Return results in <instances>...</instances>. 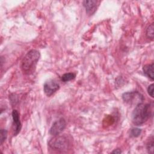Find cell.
Wrapping results in <instances>:
<instances>
[{
	"instance_id": "obj_15",
	"label": "cell",
	"mask_w": 154,
	"mask_h": 154,
	"mask_svg": "<svg viewBox=\"0 0 154 154\" xmlns=\"http://www.w3.org/2000/svg\"><path fill=\"white\" fill-rule=\"evenodd\" d=\"M147 92H148V94L152 97H153V84H150L148 87V88H147Z\"/></svg>"
},
{
	"instance_id": "obj_14",
	"label": "cell",
	"mask_w": 154,
	"mask_h": 154,
	"mask_svg": "<svg viewBox=\"0 0 154 154\" xmlns=\"http://www.w3.org/2000/svg\"><path fill=\"white\" fill-rule=\"evenodd\" d=\"M147 150L149 153H153V139L151 141V142H149L147 146Z\"/></svg>"
},
{
	"instance_id": "obj_6",
	"label": "cell",
	"mask_w": 154,
	"mask_h": 154,
	"mask_svg": "<svg viewBox=\"0 0 154 154\" xmlns=\"http://www.w3.org/2000/svg\"><path fill=\"white\" fill-rule=\"evenodd\" d=\"M66 126V120L63 118L60 119L53 123L49 130V133L53 136L58 135L65 129Z\"/></svg>"
},
{
	"instance_id": "obj_3",
	"label": "cell",
	"mask_w": 154,
	"mask_h": 154,
	"mask_svg": "<svg viewBox=\"0 0 154 154\" xmlns=\"http://www.w3.org/2000/svg\"><path fill=\"white\" fill-rule=\"evenodd\" d=\"M48 144L53 149L64 151L69 149L70 142L66 136L57 135L49 141Z\"/></svg>"
},
{
	"instance_id": "obj_5",
	"label": "cell",
	"mask_w": 154,
	"mask_h": 154,
	"mask_svg": "<svg viewBox=\"0 0 154 154\" xmlns=\"http://www.w3.org/2000/svg\"><path fill=\"white\" fill-rule=\"evenodd\" d=\"M60 88L59 84L54 79L46 81L43 85V90L45 94L48 96H51L57 91Z\"/></svg>"
},
{
	"instance_id": "obj_4",
	"label": "cell",
	"mask_w": 154,
	"mask_h": 154,
	"mask_svg": "<svg viewBox=\"0 0 154 154\" xmlns=\"http://www.w3.org/2000/svg\"><path fill=\"white\" fill-rule=\"evenodd\" d=\"M122 99L125 102L131 105H138L142 103L144 100L143 95L137 91L124 93L122 94Z\"/></svg>"
},
{
	"instance_id": "obj_16",
	"label": "cell",
	"mask_w": 154,
	"mask_h": 154,
	"mask_svg": "<svg viewBox=\"0 0 154 154\" xmlns=\"http://www.w3.org/2000/svg\"><path fill=\"white\" fill-rule=\"evenodd\" d=\"M121 152H122V151L119 149H117L112 152V153H120Z\"/></svg>"
},
{
	"instance_id": "obj_9",
	"label": "cell",
	"mask_w": 154,
	"mask_h": 154,
	"mask_svg": "<svg viewBox=\"0 0 154 154\" xmlns=\"http://www.w3.org/2000/svg\"><path fill=\"white\" fill-rule=\"evenodd\" d=\"M153 67H154V64L153 63H152L150 64L145 65L143 68L144 74L152 81L154 79Z\"/></svg>"
},
{
	"instance_id": "obj_12",
	"label": "cell",
	"mask_w": 154,
	"mask_h": 154,
	"mask_svg": "<svg viewBox=\"0 0 154 154\" xmlns=\"http://www.w3.org/2000/svg\"><path fill=\"white\" fill-rule=\"evenodd\" d=\"M7 136V131L5 129L1 130V143L2 144L3 142L5 140Z\"/></svg>"
},
{
	"instance_id": "obj_8",
	"label": "cell",
	"mask_w": 154,
	"mask_h": 154,
	"mask_svg": "<svg viewBox=\"0 0 154 154\" xmlns=\"http://www.w3.org/2000/svg\"><path fill=\"white\" fill-rule=\"evenodd\" d=\"M12 117L13 120V123L14 126V135H16L20 132L21 129V123L19 119V115L17 110L14 109L12 112Z\"/></svg>"
},
{
	"instance_id": "obj_2",
	"label": "cell",
	"mask_w": 154,
	"mask_h": 154,
	"mask_svg": "<svg viewBox=\"0 0 154 154\" xmlns=\"http://www.w3.org/2000/svg\"><path fill=\"white\" fill-rule=\"evenodd\" d=\"M40 57V54L38 51L34 49L29 51L23 57L21 63V68L23 73L30 74L34 72Z\"/></svg>"
},
{
	"instance_id": "obj_10",
	"label": "cell",
	"mask_w": 154,
	"mask_h": 154,
	"mask_svg": "<svg viewBox=\"0 0 154 154\" xmlns=\"http://www.w3.org/2000/svg\"><path fill=\"white\" fill-rule=\"evenodd\" d=\"M146 35L147 37L151 39H153V35H154V25L153 23L150 24L146 29Z\"/></svg>"
},
{
	"instance_id": "obj_7",
	"label": "cell",
	"mask_w": 154,
	"mask_h": 154,
	"mask_svg": "<svg viewBox=\"0 0 154 154\" xmlns=\"http://www.w3.org/2000/svg\"><path fill=\"white\" fill-rule=\"evenodd\" d=\"M97 3L98 2L94 0L83 1V5L86 10V13L88 15H92L94 13L97 9Z\"/></svg>"
},
{
	"instance_id": "obj_11",
	"label": "cell",
	"mask_w": 154,
	"mask_h": 154,
	"mask_svg": "<svg viewBox=\"0 0 154 154\" xmlns=\"http://www.w3.org/2000/svg\"><path fill=\"white\" fill-rule=\"evenodd\" d=\"M76 76V75L73 73H67L64 74L61 76V80L63 82H67L73 79Z\"/></svg>"
},
{
	"instance_id": "obj_13",
	"label": "cell",
	"mask_w": 154,
	"mask_h": 154,
	"mask_svg": "<svg viewBox=\"0 0 154 154\" xmlns=\"http://www.w3.org/2000/svg\"><path fill=\"white\" fill-rule=\"evenodd\" d=\"M141 132V130L140 129H138V128L132 129L131 131V135L134 137H138L140 135Z\"/></svg>"
},
{
	"instance_id": "obj_1",
	"label": "cell",
	"mask_w": 154,
	"mask_h": 154,
	"mask_svg": "<svg viewBox=\"0 0 154 154\" xmlns=\"http://www.w3.org/2000/svg\"><path fill=\"white\" fill-rule=\"evenodd\" d=\"M151 115V108L149 104L140 103L135 106L132 114V121L135 125H141L145 123Z\"/></svg>"
}]
</instances>
